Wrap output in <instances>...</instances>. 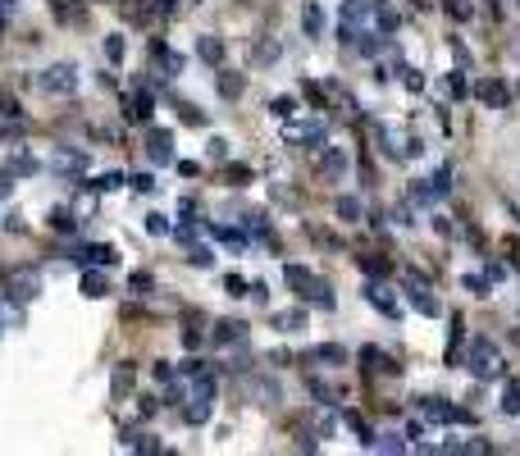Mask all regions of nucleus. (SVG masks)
Instances as JSON below:
<instances>
[{
    "mask_svg": "<svg viewBox=\"0 0 520 456\" xmlns=\"http://www.w3.org/2000/svg\"><path fill=\"white\" fill-rule=\"evenodd\" d=\"M447 91H452L456 100H461V96H466V91H470V82H466V73H461V69H456V73L447 78Z\"/></svg>",
    "mask_w": 520,
    "mask_h": 456,
    "instance_id": "45",
    "label": "nucleus"
},
{
    "mask_svg": "<svg viewBox=\"0 0 520 456\" xmlns=\"http://www.w3.org/2000/svg\"><path fill=\"white\" fill-rule=\"evenodd\" d=\"M511 261H516V270H520V242H511Z\"/></svg>",
    "mask_w": 520,
    "mask_h": 456,
    "instance_id": "61",
    "label": "nucleus"
},
{
    "mask_svg": "<svg viewBox=\"0 0 520 456\" xmlns=\"http://www.w3.org/2000/svg\"><path fill=\"white\" fill-rule=\"evenodd\" d=\"M5 233H23V215H19V210H10V215H5Z\"/></svg>",
    "mask_w": 520,
    "mask_h": 456,
    "instance_id": "54",
    "label": "nucleus"
},
{
    "mask_svg": "<svg viewBox=\"0 0 520 456\" xmlns=\"http://www.w3.org/2000/svg\"><path fill=\"white\" fill-rule=\"evenodd\" d=\"M270 114H274V119H283V123H288V119L297 114V100H293V96H274V100H270Z\"/></svg>",
    "mask_w": 520,
    "mask_h": 456,
    "instance_id": "37",
    "label": "nucleus"
},
{
    "mask_svg": "<svg viewBox=\"0 0 520 456\" xmlns=\"http://www.w3.org/2000/svg\"><path fill=\"white\" fill-rule=\"evenodd\" d=\"M51 19H55V23H69V28H78V23L87 19V5H83V0H51Z\"/></svg>",
    "mask_w": 520,
    "mask_h": 456,
    "instance_id": "13",
    "label": "nucleus"
},
{
    "mask_svg": "<svg viewBox=\"0 0 520 456\" xmlns=\"http://www.w3.org/2000/svg\"><path fill=\"white\" fill-rule=\"evenodd\" d=\"M452 55H456V64H470V51H466L461 42H456V37H452Z\"/></svg>",
    "mask_w": 520,
    "mask_h": 456,
    "instance_id": "57",
    "label": "nucleus"
},
{
    "mask_svg": "<svg viewBox=\"0 0 520 456\" xmlns=\"http://www.w3.org/2000/svg\"><path fill=\"white\" fill-rule=\"evenodd\" d=\"M51 169L55 174H69V178H78L87 169V155L83 151H73V146H55V155H51Z\"/></svg>",
    "mask_w": 520,
    "mask_h": 456,
    "instance_id": "11",
    "label": "nucleus"
},
{
    "mask_svg": "<svg viewBox=\"0 0 520 456\" xmlns=\"http://www.w3.org/2000/svg\"><path fill=\"white\" fill-rule=\"evenodd\" d=\"M128 183H132V192H141V196H146V192H155V178H151V174H132Z\"/></svg>",
    "mask_w": 520,
    "mask_h": 456,
    "instance_id": "47",
    "label": "nucleus"
},
{
    "mask_svg": "<svg viewBox=\"0 0 520 456\" xmlns=\"http://www.w3.org/2000/svg\"><path fill=\"white\" fill-rule=\"evenodd\" d=\"M370 447H374V452H406V443H401L397 434H379V438H370Z\"/></svg>",
    "mask_w": 520,
    "mask_h": 456,
    "instance_id": "41",
    "label": "nucleus"
},
{
    "mask_svg": "<svg viewBox=\"0 0 520 456\" xmlns=\"http://www.w3.org/2000/svg\"><path fill=\"white\" fill-rule=\"evenodd\" d=\"M78 288H83V297H92V301H101V297H110V279H105V274H101V270H87Z\"/></svg>",
    "mask_w": 520,
    "mask_h": 456,
    "instance_id": "24",
    "label": "nucleus"
},
{
    "mask_svg": "<svg viewBox=\"0 0 520 456\" xmlns=\"http://www.w3.org/2000/svg\"><path fill=\"white\" fill-rule=\"evenodd\" d=\"M178 174H183V178H196V174H201V164H196V160H178Z\"/></svg>",
    "mask_w": 520,
    "mask_h": 456,
    "instance_id": "55",
    "label": "nucleus"
},
{
    "mask_svg": "<svg viewBox=\"0 0 520 456\" xmlns=\"http://www.w3.org/2000/svg\"><path fill=\"white\" fill-rule=\"evenodd\" d=\"M5 169H10V174H14V178H19V174H23V178H28V174H37V169H42V164H37V160H33V155H14V160H5Z\"/></svg>",
    "mask_w": 520,
    "mask_h": 456,
    "instance_id": "34",
    "label": "nucleus"
},
{
    "mask_svg": "<svg viewBox=\"0 0 520 456\" xmlns=\"http://www.w3.org/2000/svg\"><path fill=\"white\" fill-rule=\"evenodd\" d=\"M37 87H42L46 96H73L78 91V69L73 64H51V69H42Z\"/></svg>",
    "mask_w": 520,
    "mask_h": 456,
    "instance_id": "5",
    "label": "nucleus"
},
{
    "mask_svg": "<svg viewBox=\"0 0 520 456\" xmlns=\"http://www.w3.org/2000/svg\"><path fill=\"white\" fill-rule=\"evenodd\" d=\"M128 388H132V365L123 360V365H114V379H110V392H114V397H123Z\"/></svg>",
    "mask_w": 520,
    "mask_h": 456,
    "instance_id": "31",
    "label": "nucleus"
},
{
    "mask_svg": "<svg viewBox=\"0 0 520 456\" xmlns=\"http://www.w3.org/2000/svg\"><path fill=\"white\" fill-rule=\"evenodd\" d=\"M123 183H128V178H123V174H114V169H110V174H96V178H92V192H119Z\"/></svg>",
    "mask_w": 520,
    "mask_h": 456,
    "instance_id": "32",
    "label": "nucleus"
},
{
    "mask_svg": "<svg viewBox=\"0 0 520 456\" xmlns=\"http://www.w3.org/2000/svg\"><path fill=\"white\" fill-rule=\"evenodd\" d=\"M302 33H306V37H320V33H324V10H320L315 0H306V5H302Z\"/></svg>",
    "mask_w": 520,
    "mask_h": 456,
    "instance_id": "26",
    "label": "nucleus"
},
{
    "mask_svg": "<svg viewBox=\"0 0 520 456\" xmlns=\"http://www.w3.org/2000/svg\"><path fill=\"white\" fill-rule=\"evenodd\" d=\"M210 238L215 242H224L228 251H247L251 247V238L242 233V228H228V224H210Z\"/></svg>",
    "mask_w": 520,
    "mask_h": 456,
    "instance_id": "19",
    "label": "nucleus"
},
{
    "mask_svg": "<svg viewBox=\"0 0 520 456\" xmlns=\"http://www.w3.org/2000/svg\"><path fill=\"white\" fill-rule=\"evenodd\" d=\"M433 228H438V238H452V233H456V228H452V224H447V219H443V215H433Z\"/></svg>",
    "mask_w": 520,
    "mask_h": 456,
    "instance_id": "56",
    "label": "nucleus"
},
{
    "mask_svg": "<svg viewBox=\"0 0 520 456\" xmlns=\"http://www.w3.org/2000/svg\"><path fill=\"white\" fill-rule=\"evenodd\" d=\"M151 374H155V379H160V383H164V379H169V374H173V365H169V360H160V365H155V369H151Z\"/></svg>",
    "mask_w": 520,
    "mask_h": 456,
    "instance_id": "60",
    "label": "nucleus"
},
{
    "mask_svg": "<svg viewBox=\"0 0 520 456\" xmlns=\"http://www.w3.org/2000/svg\"><path fill=\"white\" fill-rule=\"evenodd\" d=\"M324 137H329V128L324 123H283V141H302L306 151H320L324 146Z\"/></svg>",
    "mask_w": 520,
    "mask_h": 456,
    "instance_id": "8",
    "label": "nucleus"
},
{
    "mask_svg": "<svg viewBox=\"0 0 520 456\" xmlns=\"http://www.w3.org/2000/svg\"><path fill=\"white\" fill-rule=\"evenodd\" d=\"M42 292V274L33 270V265H23V270H10L5 274V301H33V297Z\"/></svg>",
    "mask_w": 520,
    "mask_h": 456,
    "instance_id": "4",
    "label": "nucleus"
},
{
    "mask_svg": "<svg viewBox=\"0 0 520 456\" xmlns=\"http://www.w3.org/2000/svg\"><path fill=\"white\" fill-rule=\"evenodd\" d=\"M123 55H128L123 37H119V33H114V37H105V60H110V64H123Z\"/></svg>",
    "mask_w": 520,
    "mask_h": 456,
    "instance_id": "40",
    "label": "nucleus"
},
{
    "mask_svg": "<svg viewBox=\"0 0 520 456\" xmlns=\"http://www.w3.org/2000/svg\"><path fill=\"white\" fill-rule=\"evenodd\" d=\"M178 215H187V219L196 215V196H183V201H178Z\"/></svg>",
    "mask_w": 520,
    "mask_h": 456,
    "instance_id": "58",
    "label": "nucleus"
},
{
    "mask_svg": "<svg viewBox=\"0 0 520 456\" xmlns=\"http://www.w3.org/2000/svg\"><path fill=\"white\" fill-rule=\"evenodd\" d=\"M361 360H365V374H397V360L388 356V351H379V347H361Z\"/></svg>",
    "mask_w": 520,
    "mask_h": 456,
    "instance_id": "14",
    "label": "nucleus"
},
{
    "mask_svg": "<svg viewBox=\"0 0 520 456\" xmlns=\"http://www.w3.org/2000/svg\"><path fill=\"white\" fill-rule=\"evenodd\" d=\"M306 392H311L320 406H338V402H343V392H338L329 379H320V374H315V379H306Z\"/></svg>",
    "mask_w": 520,
    "mask_h": 456,
    "instance_id": "21",
    "label": "nucleus"
},
{
    "mask_svg": "<svg viewBox=\"0 0 520 456\" xmlns=\"http://www.w3.org/2000/svg\"><path fill=\"white\" fill-rule=\"evenodd\" d=\"M484 279H488V283H502V279H507V265H502V261H488V265H484Z\"/></svg>",
    "mask_w": 520,
    "mask_h": 456,
    "instance_id": "48",
    "label": "nucleus"
},
{
    "mask_svg": "<svg viewBox=\"0 0 520 456\" xmlns=\"http://www.w3.org/2000/svg\"><path fill=\"white\" fill-rule=\"evenodd\" d=\"M461 283H466V288H470V292H475V297H488V288H493V283H488L484 274H466V279H461Z\"/></svg>",
    "mask_w": 520,
    "mask_h": 456,
    "instance_id": "44",
    "label": "nucleus"
},
{
    "mask_svg": "<svg viewBox=\"0 0 520 456\" xmlns=\"http://www.w3.org/2000/svg\"><path fill=\"white\" fill-rule=\"evenodd\" d=\"M224 183H228V187H247V183H251V164H228V169H224Z\"/></svg>",
    "mask_w": 520,
    "mask_h": 456,
    "instance_id": "38",
    "label": "nucleus"
},
{
    "mask_svg": "<svg viewBox=\"0 0 520 456\" xmlns=\"http://www.w3.org/2000/svg\"><path fill=\"white\" fill-rule=\"evenodd\" d=\"M146 233H151V238H169V233H173L169 215H160V210H155V215H146Z\"/></svg>",
    "mask_w": 520,
    "mask_h": 456,
    "instance_id": "39",
    "label": "nucleus"
},
{
    "mask_svg": "<svg viewBox=\"0 0 520 456\" xmlns=\"http://www.w3.org/2000/svg\"><path fill=\"white\" fill-rule=\"evenodd\" d=\"M365 301L374 306V310H383V315H388V319H397V315H401L397 297H392L388 288H383V283H365Z\"/></svg>",
    "mask_w": 520,
    "mask_h": 456,
    "instance_id": "12",
    "label": "nucleus"
},
{
    "mask_svg": "<svg viewBox=\"0 0 520 456\" xmlns=\"http://www.w3.org/2000/svg\"><path fill=\"white\" fill-rule=\"evenodd\" d=\"M224 51H228V46H224V37H196V60H206V64H224Z\"/></svg>",
    "mask_w": 520,
    "mask_h": 456,
    "instance_id": "17",
    "label": "nucleus"
},
{
    "mask_svg": "<svg viewBox=\"0 0 520 456\" xmlns=\"http://www.w3.org/2000/svg\"><path fill=\"white\" fill-rule=\"evenodd\" d=\"M215 342H224V347L247 342V324H242V319H219V324H215Z\"/></svg>",
    "mask_w": 520,
    "mask_h": 456,
    "instance_id": "23",
    "label": "nucleus"
},
{
    "mask_svg": "<svg viewBox=\"0 0 520 456\" xmlns=\"http://www.w3.org/2000/svg\"><path fill=\"white\" fill-rule=\"evenodd\" d=\"M447 14H452V19H470V5H456V0H452V5H447Z\"/></svg>",
    "mask_w": 520,
    "mask_h": 456,
    "instance_id": "59",
    "label": "nucleus"
},
{
    "mask_svg": "<svg viewBox=\"0 0 520 456\" xmlns=\"http://www.w3.org/2000/svg\"><path fill=\"white\" fill-rule=\"evenodd\" d=\"M279 55H283V46H279V42H260V46H256V64H274Z\"/></svg>",
    "mask_w": 520,
    "mask_h": 456,
    "instance_id": "42",
    "label": "nucleus"
},
{
    "mask_svg": "<svg viewBox=\"0 0 520 456\" xmlns=\"http://www.w3.org/2000/svg\"><path fill=\"white\" fill-rule=\"evenodd\" d=\"M475 96L484 100V105H493V109H502L511 100V91H507V82H498V78H484V82H479L475 87Z\"/></svg>",
    "mask_w": 520,
    "mask_h": 456,
    "instance_id": "16",
    "label": "nucleus"
},
{
    "mask_svg": "<svg viewBox=\"0 0 520 456\" xmlns=\"http://www.w3.org/2000/svg\"><path fill=\"white\" fill-rule=\"evenodd\" d=\"M406 297H411V306L420 310V315H443V306H438V297L429 292V283L424 279H415V274H406Z\"/></svg>",
    "mask_w": 520,
    "mask_h": 456,
    "instance_id": "9",
    "label": "nucleus"
},
{
    "mask_svg": "<svg viewBox=\"0 0 520 456\" xmlns=\"http://www.w3.org/2000/svg\"><path fill=\"white\" fill-rule=\"evenodd\" d=\"M187 265H196V270H215V251L210 247H187Z\"/></svg>",
    "mask_w": 520,
    "mask_h": 456,
    "instance_id": "35",
    "label": "nucleus"
},
{
    "mask_svg": "<svg viewBox=\"0 0 520 456\" xmlns=\"http://www.w3.org/2000/svg\"><path fill=\"white\" fill-rule=\"evenodd\" d=\"M46 224H51V233H60V238H69V233H78V215L69 206H51V215H46Z\"/></svg>",
    "mask_w": 520,
    "mask_h": 456,
    "instance_id": "20",
    "label": "nucleus"
},
{
    "mask_svg": "<svg viewBox=\"0 0 520 456\" xmlns=\"http://www.w3.org/2000/svg\"><path fill=\"white\" fill-rule=\"evenodd\" d=\"M401 82H406V91H424V73H415V69H401Z\"/></svg>",
    "mask_w": 520,
    "mask_h": 456,
    "instance_id": "50",
    "label": "nucleus"
},
{
    "mask_svg": "<svg viewBox=\"0 0 520 456\" xmlns=\"http://www.w3.org/2000/svg\"><path fill=\"white\" fill-rule=\"evenodd\" d=\"M374 132H379V146H383V155H388V160H415V155L424 151L420 137H406V132L392 128V123H379Z\"/></svg>",
    "mask_w": 520,
    "mask_h": 456,
    "instance_id": "3",
    "label": "nucleus"
},
{
    "mask_svg": "<svg viewBox=\"0 0 520 456\" xmlns=\"http://www.w3.org/2000/svg\"><path fill=\"white\" fill-rule=\"evenodd\" d=\"M283 283H288L302 301H311L315 310H333V306H338L333 292H329V283L320 279V274H311L306 265H283Z\"/></svg>",
    "mask_w": 520,
    "mask_h": 456,
    "instance_id": "1",
    "label": "nucleus"
},
{
    "mask_svg": "<svg viewBox=\"0 0 520 456\" xmlns=\"http://www.w3.org/2000/svg\"><path fill=\"white\" fill-rule=\"evenodd\" d=\"M347 169H352V155H347V146H320L315 174L324 178V183H338V178H347Z\"/></svg>",
    "mask_w": 520,
    "mask_h": 456,
    "instance_id": "6",
    "label": "nucleus"
},
{
    "mask_svg": "<svg viewBox=\"0 0 520 456\" xmlns=\"http://www.w3.org/2000/svg\"><path fill=\"white\" fill-rule=\"evenodd\" d=\"M73 261H78V265H101V270H110V265L119 261V256H114V247H105V242H96V247H83V251H78V256H73Z\"/></svg>",
    "mask_w": 520,
    "mask_h": 456,
    "instance_id": "18",
    "label": "nucleus"
},
{
    "mask_svg": "<svg viewBox=\"0 0 520 456\" xmlns=\"http://www.w3.org/2000/svg\"><path fill=\"white\" fill-rule=\"evenodd\" d=\"M415 402H420V415H424L429 424H456V420L470 424V420H475L470 411H456V406L443 402V397H415Z\"/></svg>",
    "mask_w": 520,
    "mask_h": 456,
    "instance_id": "7",
    "label": "nucleus"
},
{
    "mask_svg": "<svg viewBox=\"0 0 520 456\" xmlns=\"http://www.w3.org/2000/svg\"><path fill=\"white\" fill-rule=\"evenodd\" d=\"M151 288H155V279H151L146 270H132V274H128V292H132V297H146Z\"/></svg>",
    "mask_w": 520,
    "mask_h": 456,
    "instance_id": "33",
    "label": "nucleus"
},
{
    "mask_svg": "<svg viewBox=\"0 0 520 456\" xmlns=\"http://www.w3.org/2000/svg\"><path fill=\"white\" fill-rule=\"evenodd\" d=\"M178 109H183L187 128H206V109H196V105H178Z\"/></svg>",
    "mask_w": 520,
    "mask_h": 456,
    "instance_id": "43",
    "label": "nucleus"
},
{
    "mask_svg": "<svg viewBox=\"0 0 520 456\" xmlns=\"http://www.w3.org/2000/svg\"><path fill=\"white\" fill-rule=\"evenodd\" d=\"M502 411H507V415H520V379H507V383H502Z\"/></svg>",
    "mask_w": 520,
    "mask_h": 456,
    "instance_id": "30",
    "label": "nucleus"
},
{
    "mask_svg": "<svg viewBox=\"0 0 520 456\" xmlns=\"http://www.w3.org/2000/svg\"><path fill=\"white\" fill-rule=\"evenodd\" d=\"M306 360H315V365H347V347H338V342H320V347H311Z\"/></svg>",
    "mask_w": 520,
    "mask_h": 456,
    "instance_id": "22",
    "label": "nucleus"
},
{
    "mask_svg": "<svg viewBox=\"0 0 520 456\" xmlns=\"http://www.w3.org/2000/svg\"><path fill=\"white\" fill-rule=\"evenodd\" d=\"M516 342H520V328H516Z\"/></svg>",
    "mask_w": 520,
    "mask_h": 456,
    "instance_id": "62",
    "label": "nucleus"
},
{
    "mask_svg": "<svg viewBox=\"0 0 520 456\" xmlns=\"http://www.w3.org/2000/svg\"><path fill=\"white\" fill-rule=\"evenodd\" d=\"M132 123H151V114H155V100H151V91L146 87H137L132 91V100H128V109H123Z\"/></svg>",
    "mask_w": 520,
    "mask_h": 456,
    "instance_id": "15",
    "label": "nucleus"
},
{
    "mask_svg": "<svg viewBox=\"0 0 520 456\" xmlns=\"http://www.w3.org/2000/svg\"><path fill=\"white\" fill-rule=\"evenodd\" d=\"M146 155H151V164H173V132L146 128Z\"/></svg>",
    "mask_w": 520,
    "mask_h": 456,
    "instance_id": "10",
    "label": "nucleus"
},
{
    "mask_svg": "<svg viewBox=\"0 0 520 456\" xmlns=\"http://www.w3.org/2000/svg\"><path fill=\"white\" fill-rule=\"evenodd\" d=\"M361 210H365V206H361L356 196H338V201H333V215L343 219V224H356V219H361Z\"/></svg>",
    "mask_w": 520,
    "mask_h": 456,
    "instance_id": "28",
    "label": "nucleus"
},
{
    "mask_svg": "<svg viewBox=\"0 0 520 456\" xmlns=\"http://www.w3.org/2000/svg\"><path fill=\"white\" fill-rule=\"evenodd\" d=\"M173 10H178V0H151V14H155V19H169Z\"/></svg>",
    "mask_w": 520,
    "mask_h": 456,
    "instance_id": "49",
    "label": "nucleus"
},
{
    "mask_svg": "<svg viewBox=\"0 0 520 456\" xmlns=\"http://www.w3.org/2000/svg\"><path fill=\"white\" fill-rule=\"evenodd\" d=\"M361 270H365L370 279H383L392 265H388V256H361Z\"/></svg>",
    "mask_w": 520,
    "mask_h": 456,
    "instance_id": "36",
    "label": "nucleus"
},
{
    "mask_svg": "<svg viewBox=\"0 0 520 456\" xmlns=\"http://www.w3.org/2000/svg\"><path fill=\"white\" fill-rule=\"evenodd\" d=\"M210 160H228V141L224 137H210Z\"/></svg>",
    "mask_w": 520,
    "mask_h": 456,
    "instance_id": "52",
    "label": "nucleus"
},
{
    "mask_svg": "<svg viewBox=\"0 0 520 456\" xmlns=\"http://www.w3.org/2000/svg\"><path fill=\"white\" fill-rule=\"evenodd\" d=\"M461 360H466V369L475 374V379H498V374H502V356H498V347H493L488 337H475Z\"/></svg>",
    "mask_w": 520,
    "mask_h": 456,
    "instance_id": "2",
    "label": "nucleus"
},
{
    "mask_svg": "<svg viewBox=\"0 0 520 456\" xmlns=\"http://www.w3.org/2000/svg\"><path fill=\"white\" fill-rule=\"evenodd\" d=\"M429 187H433V201H443V196H452V164H443L438 174L429 178Z\"/></svg>",
    "mask_w": 520,
    "mask_h": 456,
    "instance_id": "29",
    "label": "nucleus"
},
{
    "mask_svg": "<svg viewBox=\"0 0 520 456\" xmlns=\"http://www.w3.org/2000/svg\"><path fill=\"white\" fill-rule=\"evenodd\" d=\"M224 292H228V297H247V279H242V274H228V279H224Z\"/></svg>",
    "mask_w": 520,
    "mask_h": 456,
    "instance_id": "46",
    "label": "nucleus"
},
{
    "mask_svg": "<svg viewBox=\"0 0 520 456\" xmlns=\"http://www.w3.org/2000/svg\"><path fill=\"white\" fill-rule=\"evenodd\" d=\"M392 219H397L401 228H411V224H415V210H411V201H406V206H397V210H392Z\"/></svg>",
    "mask_w": 520,
    "mask_h": 456,
    "instance_id": "51",
    "label": "nucleus"
},
{
    "mask_svg": "<svg viewBox=\"0 0 520 456\" xmlns=\"http://www.w3.org/2000/svg\"><path fill=\"white\" fill-rule=\"evenodd\" d=\"M14 192V174H10V169H5V164H0V201H5V196H10Z\"/></svg>",
    "mask_w": 520,
    "mask_h": 456,
    "instance_id": "53",
    "label": "nucleus"
},
{
    "mask_svg": "<svg viewBox=\"0 0 520 456\" xmlns=\"http://www.w3.org/2000/svg\"><path fill=\"white\" fill-rule=\"evenodd\" d=\"M274 328H283V333L306 328V310H302V306H297V310H274Z\"/></svg>",
    "mask_w": 520,
    "mask_h": 456,
    "instance_id": "27",
    "label": "nucleus"
},
{
    "mask_svg": "<svg viewBox=\"0 0 520 456\" xmlns=\"http://www.w3.org/2000/svg\"><path fill=\"white\" fill-rule=\"evenodd\" d=\"M242 91H247V78L233 73V69H219V96H224V100H238Z\"/></svg>",
    "mask_w": 520,
    "mask_h": 456,
    "instance_id": "25",
    "label": "nucleus"
}]
</instances>
